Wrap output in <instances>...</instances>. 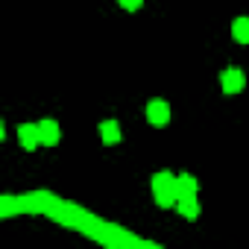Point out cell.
<instances>
[{"mask_svg":"<svg viewBox=\"0 0 249 249\" xmlns=\"http://www.w3.org/2000/svg\"><path fill=\"white\" fill-rule=\"evenodd\" d=\"M153 194H156V202L161 208H170L179 202V191H176V176L173 173H156L153 176Z\"/></svg>","mask_w":249,"mask_h":249,"instance_id":"6da1fadb","label":"cell"},{"mask_svg":"<svg viewBox=\"0 0 249 249\" xmlns=\"http://www.w3.org/2000/svg\"><path fill=\"white\" fill-rule=\"evenodd\" d=\"M220 85H223V91H226V94H240V91H243V85H246V76H243V71H240V68H229V71H223Z\"/></svg>","mask_w":249,"mask_h":249,"instance_id":"7a4b0ae2","label":"cell"},{"mask_svg":"<svg viewBox=\"0 0 249 249\" xmlns=\"http://www.w3.org/2000/svg\"><path fill=\"white\" fill-rule=\"evenodd\" d=\"M147 120L153 123V126H167V120H170V106L164 100H150L147 106Z\"/></svg>","mask_w":249,"mask_h":249,"instance_id":"3957f363","label":"cell"},{"mask_svg":"<svg viewBox=\"0 0 249 249\" xmlns=\"http://www.w3.org/2000/svg\"><path fill=\"white\" fill-rule=\"evenodd\" d=\"M18 138H21V147H24V150H36V147L41 144V129H38V123H21Z\"/></svg>","mask_w":249,"mask_h":249,"instance_id":"277c9868","label":"cell"},{"mask_svg":"<svg viewBox=\"0 0 249 249\" xmlns=\"http://www.w3.org/2000/svg\"><path fill=\"white\" fill-rule=\"evenodd\" d=\"M100 138H103V144H117L123 135H120V126H117V120H103L100 123Z\"/></svg>","mask_w":249,"mask_h":249,"instance_id":"5b68a950","label":"cell"},{"mask_svg":"<svg viewBox=\"0 0 249 249\" xmlns=\"http://www.w3.org/2000/svg\"><path fill=\"white\" fill-rule=\"evenodd\" d=\"M176 191H179V199H182V196H196L199 182H196L191 173H182V176H176Z\"/></svg>","mask_w":249,"mask_h":249,"instance_id":"8992f818","label":"cell"},{"mask_svg":"<svg viewBox=\"0 0 249 249\" xmlns=\"http://www.w3.org/2000/svg\"><path fill=\"white\" fill-rule=\"evenodd\" d=\"M38 129H41V144H47V147L59 144V123L56 120H41Z\"/></svg>","mask_w":249,"mask_h":249,"instance_id":"52a82bcc","label":"cell"},{"mask_svg":"<svg viewBox=\"0 0 249 249\" xmlns=\"http://www.w3.org/2000/svg\"><path fill=\"white\" fill-rule=\"evenodd\" d=\"M176 208H179V214H182V217H188V220H196V217H199L196 196H182V199L176 202Z\"/></svg>","mask_w":249,"mask_h":249,"instance_id":"ba28073f","label":"cell"},{"mask_svg":"<svg viewBox=\"0 0 249 249\" xmlns=\"http://www.w3.org/2000/svg\"><path fill=\"white\" fill-rule=\"evenodd\" d=\"M231 36L237 44H249V18H237L231 24Z\"/></svg>","mask_w":249,"mask_h":249,"instance_id":"9c48e42d","label":"cell"},{"mask_svg":"<svg viewBox=\"0 0 249 249\" xmlns=\"http://www.w3.org/2000/svg\"><path fill=\"white\" fill-rule=\"evenodd\" d=\"M117 3H120L123 9H126V12H135V9H141L144 0H117Z\"/></svg>","mask_w":249,"mask_h":249,"instance_id":"30bf717a","label":"cell"}]
</instances>
